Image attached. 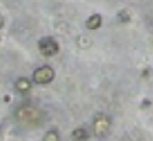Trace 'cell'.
Masks as SVG:
<instances>
[{"mask_svg":"<svg viewBox=\"0 0 153 141\" xmlns=\"http://www.w3.org/2000/svg\"><path fill=\"white\" fill-rule=\"evenodd\" d=\"M42 113L37 107H31V106H23L19 109L17 112V118L20 123H23L24 126H35L41 120Z\"/></svg>","mask_w":153,"mask_h":141,"instance_id":"1","label":"cell"},{"mask_svg":"<svg viewBox=\"0 0 153 141\" xmlns=\"http://www.w3.org/2000/svg\"><path fill=\"white\" fill-rule=\"evenodd\" d=\"M55 76V72L51 66H41L34 70L33 79L35 83H49Z\"/></svg>","mask_w":153,"mask_h":141,"instance_id":"2","label":"cell"},{"mask_svg":"<svg viewBox=\"0 0 153 141\" xmlns=\"http://www.w3.org/2000/svg\"><path fill=\"white\" fill-rule=\"evenodd\" d=\"M38 47H39V51H41L44 55H47V56L55 55L56 52H58V50H59L56 41L53 40V38H51V37L41 38V40H39V44H38Z\"/></svg>","mask_w":153,"mask_h":141,"instance_id":"3","label":"cell"},{"mask_svg":"<svg viewBox=\"0 0 153 141\" xmlns=\"http://www.w3.org/2000/svg\"><path fill=\"white\" fill-rule=\"evenodd\" d=\"M110 126H111V123H110V118L105 117V116H98L96 118V122H94V133H96V136L101 137V136H105L108 130H110Z\"/></svg>","mask_w":153,"mask_h":141,"instance_id":"4","label":"cell"},{"mask_svg":"<svg viewBox=\"0 0 153 141\" xmlns=\"http://www.w3.org/2000/svg\"><path fill=\"white\" fill-rule=\"evenodd\" d=\"M86 26H87V28H90V30H97V28L101 26V17H100L98 14H94V16H91V17L87 20Z\"/></svg>","mask_w":153,"mask_h":141,"instance_id":"5","label":"cell"},{"mask_svg":"<svg viewBox=\"0 0 153 141\" xmlns=\"http://www.w3.org/2000/svg\"><path fill=\"white\" fill-rule=\"evenodd\" d=\"M16 86H17V89L21 90V92H27L30 88H31V85H30V82H28L25 78H23V79H19L17 80V83H16Z\"/></svg>","mask_w":153,"mask_h":141,"instance_id":"6","label":"cell"},{"mask_svg":"<svg viewBox=\"0 0 153 141\" xmlns=\"http://www.w3.org/2000/svg\"><path fill=\"white\" fill-rule=\"evenodd\" d=\"M44 141H59V136H58V133L51 130V131H48L44 137Z\"/></svg>","mask_w":153,"mask_h":141,"instance_id":"7","label":"cell"}]
</instances>
